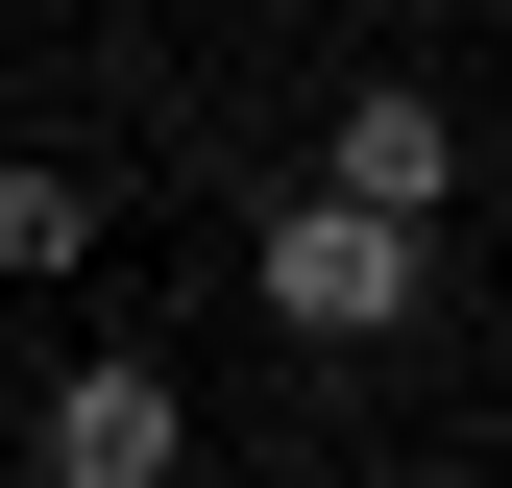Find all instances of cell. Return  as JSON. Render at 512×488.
<instances>
[{"mask_svg":"<svg viewBox=\"0 0 512 488\" xmlns=\"http://www.w3.org/2000/svg\"><path fill=\"white\" fill-rule=\"evenodd\" d=\"M244 293H269L293 342H391V318H415V244H391V220H342V196H269Z\"/></svg>","mask_w":512,"mask_h":488,"instance_id":"cell-1","label":"cell"},{"mask_svg":"<svg viewBox=\"0 0 512 488\" xmlns=\"http://www.w3.org/2000/svg\"><path fill=\"white\" fill-rule=\"evenodd\" d=\"M317 196H342V220H391V244H439V196H464V122H439L415 74H366L342 122H317Z\"/></svg>","mask_w":512,"mask_h":488,"instance_id":"cell-2","label":"cell"},{"mask_svg":"<svg viewBox=\"0 0 512 488\" xmlns=\"http://www.w3.org/2000/svg\"><path fill=\"white\" fill-rule=\"evenodd\" d=\"M171 464H196L171 366H49V488H171Z\"/></svg>","mask_w":512,"mask_h":488,"instance_id":"cell-3","label":"cell"},{"mask_svg":"<svg viewBox=\"0 0 512 488\" xmlns=\"http://www.w3.org/2000/svg\"><path fill=\"white\" fill-rule=\"evenodd\" d=\"M49 269H98V171L25 147V171H0V293H49Z\"/></svg>","mask_w":512,"mask_h":488,"instance_id":"cell-4","label":"cell"}]
</instances>
